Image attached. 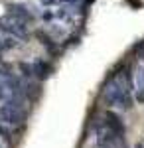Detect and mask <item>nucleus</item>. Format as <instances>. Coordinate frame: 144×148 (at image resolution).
I'll list each match as a JSON object with an SVG mask.
<instances>
[{
	"label": "nucleus",
	"instance_id": "f257e3e1",
	"mask_svg": "<svg viewBox=\"0 0 144 148\" xmlns=\"http://www.w3.org/2000/svg\"><path fill=\"white\" fill-rule=\"evenodd\" d=\"M130 91V89H126L124 85H122L121 81L117 79V75H112L111 81L105 85V89H103V99H105V103L107 105H121L122 97H124V93Z\"/></svg>",
	"mask_w": 144,
	"mask_h": 148
},
{
	"label": "nucleus",
	"instance_id": "9d476101",
	"mask_svg": "<svg viewBox=\"0 0 144 148\" xmlns=\"http://www.w3.org/2000/svg\"><path fill=\"white\" fill-rule=\"evenodd\" d=\"M0 136L2 138H10V130H8L6 126H2V125H0Z\"/></svg>",
	"mask_w": 144,
	"mask_h": 148
},
{
	"label": "nucleus",
	"instance_id": "f03ea898",
	"mask_svg": "<svg viewBox=\"0 0 144 148\" xmlns=\"http://www.w3.org/2000/svg\"><path fill=\"white\" fill-rule=\"evenodd\" d=\"M0 121L6 123V125L18 126L26 121V111L22 107L14 105V103H6V105H0Z\"/></svg>",
	"mask_w": 144,
	"mask_h": 148
},
{
	"label": "nucleus",
	"instance_id": "7ed1b4c3",
	"mask_svg": "<svg viewBox=\"0 0 144 148\" xmlns=\"http://www.w3.org/2000/svg\"><path fill=\"white\" fill-rule=\"evenodd\" d=\"M105 123L109 125V128H111L117 136H122V134H124V123H122V119L117 113L107 111V113H105Z\"/></svg>",
	"mask_w": 144,
	"mask_h": 148
},
{
	"label": "nucleus",
	"instance_id": "1a4fd4ad",
	"mask_svg": "<svg viewBox=\"0 0 144 148\" xmlns=\"http://www.w3.org/2000/svg\"><path fill=\"white\" fill-rule=\"evenodd\" d=\"M20 69L24 71V75H26V77L34 75V67H32V65H28V63H20Z\"/></svg>",
	"mask_w": 144,
	"mask_h": 148
},
{
	"label": "nucleus",
	"instance_id": "ddd939ff",
	"mask_svg": "<svg viewBox=\"0 0 144 148\" xmlns=\"http://www.w3.org/2000/svg\"><path fill=\"white\" fill-rule=\"evenodd\" d=\"M0 99H4V89L0 87Z\"/></svg>",
	"mask_w": 144,
	"mask_h": 148
},
{
	"label": "nucleus",
	"instance_id": "9b49d317",
	"mask_svg": "<svg viewBox=\"0 0 144 148\" xmlns=\"http://www.w3.org/2000/svg\"><path fill=\"white\" fill-rule=\"evenodd\" d=\"M51 18H53V14H51V12H45V14H44V20H45V22H47V20H51Z\"/></svg>",
	"mask_w": 144,
	"mask_h": 148
},
{
	"label": "nucleus",
	"instance_id": "f8f14e48",
	"mask_svg": "<svg viewBox=\"0 0 144 148\" xmlns=\"http://www.w3.org/2000/svg\"><path fill=\"white\" fill-rule=\"evenodd\" d=\"M44 4H56V2H59V0H42Z\"/></svg>",
	"mask_w": 144,
	"mask_h": 148
},
{
	"label": "nucleus",
	"instance_id": "423d86ee",
	"mask_svg": "<svg viewBox=\"0 0 144 148\" xmlns=\"http://www.w3.org/2000/svg\"><path fill=\"white\" fill-rule=\"evenodd\" d=\"M8 10H10L12 16L20 18L22 22L32 20V12H28V10H26V6H22V4H10V6H8Z\"/></svg>",
	"mask_w": 144,
	"mask_h": 148
},
{
	"label": "nucleus",
	"instance_id": "0eeeda50",
	"mask_svg": "<svg viewBox=\"0 0 144 148\" xmlns=\"http://www.w3.org/2000/svg\"><path fill=\"white\" fill-rule=\"evenodd\" d=\"M36 38H38V40H40V42H42V44H44V46L47 47V49H49V51H51L53 56L57 53V46L53 44V40H51L49 36H45L44 32H36Z\"/></svg>",
	"mask_w": 144,
	"mask_h": 148
},
{
	"label": "nucleus",
	"instance_id": "39448f33",
	"mask_svg": "<svg viewBox=\"0 0 144 148\" xmlns=\"http://www.w3.org/2000/svg\"><path fill=\"white\" fill-rule=\"evenodd\" d=\"M32 67H34V75L38 77V79H47L49 75H51V67H49V63L47 61H44V59H36L32 63Z\"/></svg>",
	"mask_w": 144,
	"mask_h": 148
},
{
	"label": "nucleus",
	"instance_id": "4468645a",
	"mask_svg": "<svg viewBox=\"0 0 144 148\" xmlns=\"http://www.w3.org/2000/svg\"><path fill=\"white\" fill-rule=\"evenodd\" d=\"M134 148H142V144H136V146H134Z\"/></svg>",
	"mask_w": 144,
	"mask_h": 148
},
{
	"label": "nucleus",
	"instance_id": "6e6552de",
	"mask_svg": "<svg viewBox=\"0 0 144 148\" xmlns=\"http://www.w3.org/2000/svg\"><path fill=\"white\" fill-rule=\"evenodd\" d=\"M18 44V40L16 38H6V40H2V49H10Z\"/></svg>",
	"mask_w": 144,
	"mask_h": 148
},
{
	"label": "nucleus",
	"instance_id": "20e7f679",
	"mask_svg": "<svg viewBox=\"0 0 144 148\" xmlns=\"http://www.w3.org/2000/svg\"><path fill=\"white\" fill-rule=\"evenodd\" d=\"M0 28H4L6 32L14 34L16 38H26V36H28V30H26V26H24L22 20H14V22H10V24H0Z\"/></svg>",
	"mask_w": 144,
	"mask_h": 148
}]
</instances>
